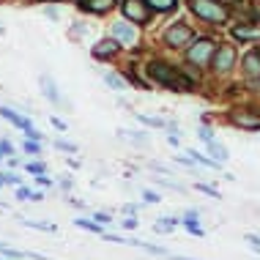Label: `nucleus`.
I'll return each instance as SVG.
<instances>
[{"mask_svg":"<svg viewBox=\"0 0 260 260\" xmlns=\"http://www.w3.org/2000/svg\"><path fill=\"white\" fill-rule=\"evenodd\" d=\"M145 72H148L151 80H156L159 85H165V88H170V90H192V80H189V77H184L178 69L167 66V63H161V60L148 63V66H145Z\"/></svg>","mask_w":260,"mask_h":260,"instance_id":"f257e3e1","label":"nucleus"},{"mask_svg":"<svg viewBox=\"0 0 260 260\" xmlns=\"http://www.w3.org/2000/svg\"><path fill=\"white\" fill-rule=\"evenodd\" d=\"M189 9L211 25H224L230 19L228 9H224L222 3H216V0H189Z\"/></svg>","mask_w":260,"mask_h":260,"instance_id":"f03ea898","label":"nucleus"},{"mask_svg":"<svg viewBox=\"0 0 260 260\" xmlns=\"http://www.w3.org/2000/svg\"><path fill=\"white\" fill-rule=\"evenodd\" d=\"M214 52H216L214 41L211 39H198L192 47H189L186 58H189V63H194V66H208L211 58H214Z\"/></svg>","mask_w":260,"mask_h":260,"instance_id":"7ed1b4c3","label":"nucleus"},{"mask_svg":"<svg viewBox=\"0 0 260 260\" xmlns=\"http://www.w3.org/2000/svg\"><path fill=\"white\" fill-rule=\"evenodd\" d=\"M123 14L135 25H148L151 22V6L145 0H123Z\"/></svg>","mask_w":260,"mask_h":260,"instance_id":"20e7f679","label":"nucleus"},{"mask_svg":"<svg viewBox=\"0 0 260 260\" xmlns=\"http://www.w3.org/2000/svg\"><path fill=\"white\" fill-rule=\"evenodd\" d=\"M233 63H236V50L230 44H224V47H219V50L214 52V58H211V69H214L216 74H228L230 69H233Z\"/></svg>","mask_w":260,"mask_h":260,"instance_id":"39448f33","label":"nucleus"},{"mask_svg":"<svg viewBox=\"0 0 260 260\" xmlns=\"http://www.w3.org/2000/svg\"><path fill=\"white\" fill-rule=\"evenodd\" d=\"M192 39H194L192 27H189V25H181V22H175L173 27H167V33H165L167 47H184V44H189Z\"/></svg>","mask_w":260,"mask_h":260,"instance_id":"423d86ee","label":"nucleus"},{"mask_svg":"<svg viewBox=\"0 0 260 260\" xmlns=\"http://www.w3.org/2000/svg\"><path fill=\"white\" fill-rule=\"evenodd\" d=\"M230 121H233L238 129H244V132H257L260 129V115H255V112H249V110H238L230 115Z\"/></svg>","mask_w":260,"mask_h":260,"instance_id":"0eeeda50","label":"nucleus"},{"mask_svg":"<svg viewBox=\"0 0 260 260\" xmlns=\"http://www.w3.org/2000/svg\"><path fill=\"white\" fill-rule=\"evenodd\" d=\"M112 39H118L126 47H135L137 44V30L129 22H115L112 25Z\"/></svg>","mask_w":260,"mask_h":260,"instance_id":"6e6552de","label":"nucleus"},{"mask_svg":"<svg viewBox=\"0 0 260 260\" xmlns=\"http://www.w3.org/2000/svg\"><path fill=\"white\" fill-rule=\"evenodd\" d=\"M244 74H247L249 80H260V52L244 55Z\"/></svg>","mask_w":260,"mask_h":260,"instance_id":"1a4fd4ad","label":"nucleus"},{"mask_svg":"<svg viewBox=\"0 0 260 260\" xmlns=\"http://www.w3.org/2000/svg\"><path fill=\"white\" fill-rule=\"evenodd\" d=\"M118 47H121V41H118V39H102L99 44L93 47V55H96V58H112V55L118 52Z\"/></svg>","mask_w":260,"mask_h":260,"instance_id":"9d476101","label":"nucleus"},{"mask_svg":"<svg viewBox=\"0 0 260 260\" xmlns=\"http://www.w3.org/2000/svg\"><path fill=\"white\" fill-rule=\"evenodd\" d=\"M41 93H44L52 104H60V96H58V90H55V82H52V77H50V74L41 77Z\"/></svg>","mask_w":260,"mask_h":260,"instance_id":"9b49d317","label":"nucleus"},{"mask_svg":"<svg viewBox=\"0 0 260 260\" xmlns=\"http://www.w3.org/2000/svg\"><path fill=\"white\" fill-rule=\"evenodd\" d=\"M181 222L184 219H175V216H159L156 224H153V230H156V233H173Z\"/></svg>","mask_w":260,"mask_h":260,"instance_id":"f8f14e48","label":"nucleus"},{"mask_svg":"<svg viewBox=\"0 0 260 260\" xmlns=\"http://www.w3.org/2000/svg\"><path fill=\"white\" fill-rule=\"evenodd\" d=\"M0 115H3V118H9V121H11L14 126H19V129H22V132H27V129H33V126H30V121H27V118H22V115H17V112H11L9 107H0Z\"/></svg>","mask_w":260,"mask_h":260,"instance_id":"ddd939ff","label":"nucleus"},{"mask_svg":"<svg viewBox=\"0 0 260 260\" xmlns=\"http://www.w3.org/2000/svg\"><path fill=\"white\" fill-rule=\"evenodd\" d=\"M233 36L238 41H249V39H260V27H249V25H238L233 27Z\"/></svg>","mask_w":260,"mask_h":260,"instance_id":"4468645a","label":"nucleus"},{"mask_svg":"<svg viewBox=\"0 0 260 260\" xmlns=\"http://www.w3.org/2000/svg\"><path fill=\"white\" fill-rule=\"evenodd\" d=\"M80 9H88L93 14H104L112 9V0H85V3H80Z\"/></svg>","mask_w":260,"mask_h":260,"instance_id":"2eb2a0df","label":"nucleus"},{"mask_svg":"<svg viewBox=\"0 0 260 260\" xmlns=\"http://www.w3.org/2000/svg\"><path fill=\"white\" fill-rule=\"evenodd\" d=\"M208 153H211V159H214V161H219V165H224V161H228V156H230L228 148H224L222 143H216V140L208 145Z\"/></svg>","mask_w":260,"mask_h":260,"instance_id":"dca6fc26","label":"nucleus"},{"mask_svg":"<svg viewBox=\"0 0 260 260\" xmlns=\"http://www.w3.org/2000/svg\"><path fill=\"white\" fill-rule=\"evenodd\" d=\"M151 6V11H173L175 9V0H145Z\"/></svg>","mask_w":260,"mask_h":260,"instance_id":"f3484780","label":"nucleus"},{"mask_svg":"<svg viewBox=\"0 0 260 260\" xmlns=\"http://www.w3.org/2000/svg\"><path fill=\"white\" fill-rule=\"evenodd\" d=\"M77 228H82V230H90V233H104V224L99 222H88V219H74Z\"/></svg>","mask_w":260,"mask_h":260,"instance_id":"a211bd4d","label":"nucleus"},{"mask_svg":"<svg viewBox=\"0 0 260 260\" xmlns=\"http://www.w3.org/2000/svg\"><path fill=\"white\" fill-rule=\"evenodd\" d=\"M104 82H107L112 90H123V88H126L123 77H118V74H104Z\"/></svg>","mask_w":260,"mask_h":260,"instance_id":"6ab92c4d","label":"nucleus"},{"mask_svg":"<svg viewBox=\"0 0 260 260\" xmlns=\"http://www.w3.org/2000/svg\"><path fill=\"white\" fill-rule=\"evenodd\" d=\"M137 247H143L145 252H153V255H167V249H165V247H156V244H145V241H140Z\"/></svg>","mask_w":260,"mask_h":260,"instance_id":"aec40b11","label":"nucleus"},{"mask_svg":"<svg viewBox=\"0 0 260 260\" xmlns=\"http://www.w3.org/2000/svg\"><path fill=\"white\" fill-rule=\"evenodd\" d=\"M55 148H58V151H66V153H77V145H74V143H66V140H58V143H55Z\"/></svg>","mask_w":260,"mask_h":260,"instance_id":"412c9836","label":"nucleus"},{"mask_svg":"<svg viewBox=\"0 0 260 260\" xmlns=\"http://www.w3.org/2000/svg\"><path fill=\"white\" fill-rule=\"evenodd\" d=\"M143 200L145 203H151V206H156V203H161V198L156 192H151V189H143Z\"/></svg>","mask_w":260,"mask_h":260,"instance_id":"4be33fe9","label":"nucleus"},{"mask_svg":"<svg viewBox=\"0 0 260 260\" xmlns=\"http://www.w3.org/2000/svg\"><path fill=\"white\" fill-rule=\"evenodd\" d=\"M198 135H200V140H203V143H206V145H211V143H214V135H211V129H206V126H203V129H198Z\"/></svg>","mask_w":260,"mask_h":260,"instance_id":"5701e85b","label":"nucleus"},{"mask_svg":"<svg viewBox=\"0 0 260 260\" xmlns=\"http://www.w3.org/2000/svg\"><path fill=\"white\" fill-rule=\"evenodd\" d=\"M244 238L249 241V247H252V249H257V252H260V236H255V233H247Z\"/></svg>","mask_w":260,"mask_h":260,"instance_id":"b1692460","label":"nucleus"},{"mask_svg":"<svg viewBox=\"0 0 260 260\" xmlns=\"http://www.w3.org/2000/svg\"><path fill=\"white\" fill-rule=\"evenodd\" d=\"M22 224H27V228H36V230H52V224H41V222H30V219H22Z\"/></svg>","mask_w":260,"mask_h":260,"instance_id":"393cba45","label":"nucleus"},{"mask_svg":"<svg viewBox=\"0 0 260 260\" xmlns=\"http://www.w3.org/2000/svg\"><path fill=\"white\" fill-rule=\"evenodd\" d=\"M140 121H143V123H148V126H165V121H161V118H148V115H140Z\"/></svg>","mask_w":260,"mask_h":260,"instance_id":"a878e982","label":"nucleus"},{"mask_svg":"<svg viewBox=\"0 0 260 260\" xmlns=\"http://www.w3.org/2000/svg\"><path fill=\"white\" fill-rule=\"evenodd\" d=\"M27 170H30V173H44L47 167H44V161H30V165H27Z\"/></svg>","mask_w":260,"mask_h":260,"instance_id":"bb28decb","label":"nucleus"},{"mask_svg":"<svg viewBox=\"0 0 260 260\" xmlns=\"http://www.w3.org/2000/svg\"><path fill=\"white\" fill-rule=\"evenodd\" d=\"M198 189L200 192H206V194H211V198H219V192H216L214 186H206V184H198Z\"/></svg>","mask_w":260,"mask_h":260,"instance_id":"cd10ccee","label":"nucleus"},{"mask_svg":"<svg viewBox=\"0 0 260 260\" xmlns=\"http://www.w3.org/2000/svg\"><path fill=\"white\" fill-rule=\"evenodd\" d=\"M137 224H140V222L135 219V216H129V219H123V230H135Z\"/></svg>","mask_w":260,"mask_h":260,"instance_id":"c85d7f7f","label":"nucleus"},{"mask_svg":"<svg viewBox=\"0 0 260 260\" xmlns=\"http://www.w3.org/2000/svg\"><path fill=\"white\" fill-rule=\"evenodd\" d=\"M93 219L99 222V224H110V214H96Z\"/></svg>","mask_w":260,"mask_h":260,"instance_id":"c756f323","label":"nucleus"},{"mask_svg":"<svg viewBox=\"0 0 260 260\" xmlns=\"http://www.w3.org/2000/svg\"><path fill=\"white\" fill-rule=\"evenodd\" d=\"M17 194H19V200H30V192H27L25 186H19V189H17Z\"/></svg>","mask_w":260,"mask_h":260,"instance_id":"7c9ffc66","label":"nucleus"},{"mask_svg":"<svg viewBox=\"0 0 260 260\" xmlns=\"http://www.w3.org/2000/svg\"><path fill=\"white\" fill-rule=\"evenodd\" d=\"M3 178H6V184H17L19 186V175H11L9 173V175H3Z\"/></svg>","mask_w":260,"mask_h":260,"instance_id":"2f4dec72","label":"nucleus"},{"mask_svg":"<svg viewBox=\"0 0 260 260\" xmlns=\"http://www.w3.org/2000/svg\"><path fill=\"white\" fill-rule=\"evenodd\" d=\"M52 126H55V129H60V132H66V123H63L60 118H52Z\"/></svg>","mask_w":260,"mask_h":260,"instance_id":"473e14b6","label":"nucleus"},{"mask_svg":"<svg viewBox=\"0 0 260 260\" xmlns=\"http://www.w3.org/2000/svg\"><path fill=\"white\" fill-rule=\"evenodd\" d=\"M25 135H27V137H30V140H41V132H36V129H27V132H25Z\"/></svg>","mask_w":260,"mask_h":260,"instance_id":"72a5a7b5","label":"nucleus"},{"mask_svg":"<svg viewBox=\"0 0 260 260\" xmlns=\"http://www.w3.org/2000/svg\"><path fill=\"white\" fill-rule=\"evenodd\" d=\"M25 151H30V153H39V145H36V143H25Z\"/></svg>","mask_w":260,"mask_h":260,"instance_id":"f704fd0d","label":"nucleus"},{"mask_svg":"<svg viewBox=\"0 0 260 260\" xmlns=\"http://www.w3.org/2000/svg\"><path fill=\"white\" fill-rule=\"evenodd\" d=\"M0 151H3V153H11V145L6 143V140H3V143H0Z\"/></svg>","mask_w":260,"mask_h":260,"instance_id":"c9c22d12","label":"nucleus"},{"mask_svg":"<svg viewBox=\"0 0 260 260\" xmlns=\"http://www.w3.org/2000/svg\"><path fill=\"white\" fill-rule=\"evenodd\" d=\"M257 17H260V6H257Z\"/></svg>","mask_w":260,"mask_h":260,"instance_id":"e433bc0d","label":"nucleus"}]
</instances>
